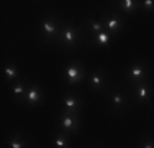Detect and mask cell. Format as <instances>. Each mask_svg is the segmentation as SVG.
Listing matches in <instances>:
<instances>
[{"mask_svg": "<svg viewBox=\"0 0 154 148\" xmlns=\"http://www.w3.org/2000/svg\"><path fill=\"white\" fill-rule=\"evenodd\" d=\"M3 72H5V81L10 84V86H13L15 82L20 81V72H18V68L15 63H7L5 68H3Z\"/></svg>", "mask_w": 154, "mask_h": 148, "instance_id": "obj_15", "label": "cell"}, {"mask_svg": "<svg viewBox=\"0 0 154 148\" xmlns=\"http://www.w3.org/2000/svg\"><path fill=\"white\" fill-rule=\"evenodd\" d=\"M138 148H154V137H151V135H144L141 140H139Z\"/></svg>", "mask_w": 154, "mask_h": 148, "instance_id": "obj_19", "label": "cell"}, {"mask_svg": "<svg viewBox=\"0 0 154 148\" xmlns=\"http://www.w3.org/2000/svg\"><path fill=\"white\" fill-rule=\"evenodd\" d=\"M131 99L136 101L139 104H148L152 97V92H154V87L151 86L149 81H144V82H139V84H133L131 86Z\"/></svg>", "mask_w": 154, "mask_h": 148, "instance_id": "obj_7", "label": "cell"}, {"mask_svg": "<svg viewBox=\"0 0 154 148\" xmlns=\"http://www.w3.org/2000/svg\"><path fill=\"white\" fill-rule=\"evenodd\" d=\"M141 8L144 10V12H152V10H154V2H152V0H143V2H141Z\"/></svg>", "mask_w": 154, "mask_h": 148, "instance_id": "obj_20", "label": "cell"}, {"mask_svg": "<svg viewBox=\"0 0 154 148\" xmlns=\"http://www.w3.org/2000/svg\"><path fill=\"white\" fill-rule=\"evenodd\" d=\"M80 28L85 30V31H89L92 36L98 35V33L103 31V30H107V28H105L103 18H97V17H89V18H87V20L82 23V27H80Z\"/></svg>", "mask_w": 154, "mask_h": 148, "instance_id": "obj_12", "label": "cell"}, {"mask_svg": "<svg viewBox=\"0 0 154 148\" xmlns=\"http://www.w3.org/2000/svg\"><path fill=\"white\" fill-rule=\"evenodd\" d=\"M62 21L56 13L53 12H45V17L41 20L39 27V40L45 44H54L57 43V38L61 35Z\"/></svg>", "mask_w": 154, "mask_h": 148, "instance_id": "obj_1", "label": "cell"}, {"mask_svg": "<svg viewBox=\"0 0 154 148\" xmlns=\"http://www.w3.org/2000/svg\"><path fill=\"white\" fill-rule=\"evenodd\" d=\"M128 94L122 89H113L112 92L108 94V107L112 109V112L115 114H122L128 109Z\"/></svg>", "mask_w": 154, "mask_h": 148, "instance_id": "obj_6", "label": "cell"}, {"mask_svg": "<svg viewBox=\"0 0 154 148\" xmlns=\"http://www.w3.org/2000/svg\"><path fill=\"white\" fill-rule=\"evenodd\" d=\"M108 84V74L105 69H98V71H94L92 74L89 76V86L92 91L95 92H100L107 87Z\"/></svg>", "mask_w": 154, "mask_h": 148, "instance_id": "obj_11", "label": "cell"}, {"mask_svg": "<svg viewBox=\"0 0 154 148\" xmlns=\"http://www.w3.org/2000/svg\"><path fill=\"white\" fill-rule=\"evenodd\" d=\"M87 148H102L100 145H90V146H87Z\"/></svg>", "mask_w": 154, "mask_h": 148, "instance_id": "obj_21", "label": "cell"}, {"mask_svg": "<svg viewBox=\"0 0 154 148\" xmlns=\"http://www.w3.org/2000/svg\"><path fill=\"white\" fill-rule=\"evenodd\" d=\"M62 77H64V81L69 86H77V84H80L85 79V68H84V64L80 61L74 59L64 68Z\"/></svg>", "mask_w": 154, "mask_h": 148, "instance_id": "obj_3", "label": "cell"}, {"mask_svg": "<svg viewBox=\"0 0 154 148\" xmlns=\"http://www.w3.org/2000/svg\"><path fill=\"white\" fill-rule=\"evenodd\" d=\"M12 87V95H13V101L15 102H21L23 104L25 101V95H26V89H28V82L25 79H20L18 82H15Z\"/></svg>", "mask_w": 154, "mask_h": 148, "instance_id": "obj_14", "label": "cell"}, {"mask_svg": "<svg viewBox=\"0 0 154 148\" xmlns=\"http://www.w3.org/2000/svg\"><path fill=\"white\" fill-rule=\"evenodd\" d=\"M62 110L66 112H71V114H77L79 115L80 110H82V99L79 97V94L75 92H67V94L62 97Z\"/></svg>", "mask_w": 154, "mask_h": 148, "instance_id": "obj_9", "label": "cell"}, {"mask_svg": "<svg viewBox=\"0 0 154 148\" xmlns=\"http://www.w3.org/2000/svg\"><path fill=\"white\" fill-rule=\"evenodd\" d=\"M126 81L130 86L149 81V66L144 61H136L126 69Z\"/></svg>", "mask_w": 154, "mask_h": 148, "instance_id": "obj_4", "label": "cell"}, {"mask_svg": "<svg viewBox=\"0 0 154 148\" xmlns=\"http://www.w3.org/2000/svg\"><path fill=\"white\" fill-rule=\"evenodd\" d=\"M110 40H112V33L107 31V30H103V31H100L98 35L92 36V43L95 46H108Z\"/></svg>", "mask_w": 154, "mask_h": 148, "instance_id": "obj_18", "label": "cell"}, {"mask_svg": "<svg viewBox=\"0 0 154 148\" xmlns=\"http://www.w3.org/2000/svg\"><path fill=\"white\" fill-rule=\"evenodd\" d=\"M84 30L79 27H74L72 23H62L61 28V35L57 38V44L66 50H74V48L80 46L84 43V35H82Z\"/></svg>", "mask_w": 154, "mask_h": 148, "instance_id": "obj_2", "label": "cell"}, {"mask_svg": "<svg viewBox=\"0 0 154 148\" xmlns=\"http://www.w3.org/2000/svg\"><path fill=\"white\" fill-rule=\"evenodd\" d=\"M102 18H103L105 21V28H107V31H110L112 35H115V33H118L120 30L123 28V17L120 13L116 12H105L102 13Z\"/></svg>", "mask_w": 154, "mask_h": 148, "instance_id": "obj_10", "label": "cell"}, {"mask_svg": "<svg viewBox=\"0 0 154 148\" xmlns=\"http://www.w3.org/2000/svg\"><path fill=\"white\" fill-rule=\"evenodd\" d=\"M116 8L122 10L125 15H131L136 12L138 8H141V2H136V0H123V2H116Z\"/></svg>", "mask_w": 154, "mask_h": 148, "instance_id": "obj_16", "label": "cell"}, {"mask_svg": "<svg viewBox=\"0 0 154 148\" xmlns=\"http://www.w3.org/2000/svg\"><path fill=\"white\" fill-rule=\"evenodd\" d=\"M7 145H8V148H31V143L28 140V137L20 132L12 133L7 138Z\"/></svg>", "mask_w": 154, "mask_h": 148, "instance_id": "obj_13", "label": "cell"}, {"mask_svg": "<svg viewBox=\"0 0 154 148\" xmlns=\"http://www.w3.org/2000/svg\"><path fill=\"white\" fill-rule=\"evenodd\" d=\"M57 130L66 132L69 135H75L77 130L80 127V118L77 114H71V112H66V110H61L59 117H57Z\"/></svg>", "mask_w": 154, "mask_h": 148, "instance_id": "obj_5", "label": "cell"}, {"mask_svg": "<svg viewBox=\"0 0 154 148\" xmlns=\"http://www.w3.org/2000/svg\"><path fill=\"white\" fill-rule=\"evenodd\" d=\"M43 101H45V94H43L41 86H39V84H36V82H28L26 95H25L23 104H26L30 109H33V107L41 105Z\"/></svg>", "mask_w": 154, "mask_h": 148, "instance_id": "obj_8", "label": "cell"}, {"mask_svg": "<svg viewBox=\"0 0 154 148\" xmlns=\"http://www.w3.org/2000/svg\"><path fill=\"white\" fill-rule=\"evenodd\" d=\"M69 145H71V135L57 130L54 137V148H69Z\"/></svg>", "mask_w": 154, "mask_h": 148, "instance_id": "obj_17", "label": "cell"}]
</instances>
